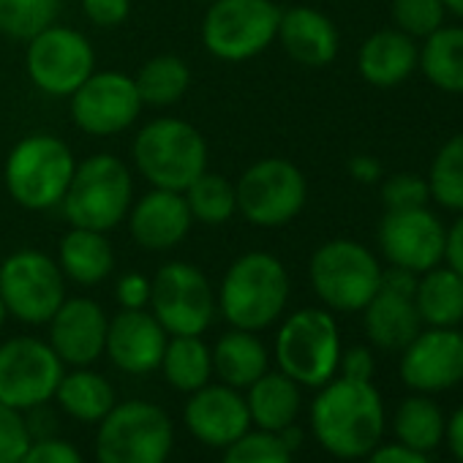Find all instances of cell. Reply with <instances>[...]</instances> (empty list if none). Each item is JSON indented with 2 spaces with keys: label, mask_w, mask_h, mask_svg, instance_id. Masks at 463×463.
<instances>
[{
  "label": "cell",
  "mask_w": 463,
  "mask_h": 463,
  "mask_svg": "<svg viewBox=\"0 0 463 463\" xmlns=\"http://www.w3.org/2000/svg\"><path fill=\"white\" fill-rule=\"evenodd\" d=\"M47 344L55 349L63 365H93L107 346L109 314L90 298H66L47 322Z\"/></svg>",
  "instance_id": "19"
},
{
  "label": "cell",
  "mask_w": 463,
  "mask_h": 463,
  "mask_svg": "<svg viewBox=\"0 0 463 463\" xmlns=\"http://www.w3.org/2000/svg\"><path fill=\"white\" fill-rule=\"evenodd\" d=\"M221 463H292V449L270 430H249L223 447Z\"/></svg>",
  "instance_id": "37"
},
{
  "label": "cell",
  "mask_w": 463,
  "mask_h": 463,
  "mask_svg": "<svg viewBox=\"0 0 463 463\" xmlns=\"http://www.w3.org/2000/svg\"><path fill=\"white\" fill-rule=\"evenodd\" d=\"M66 365L36 335H14L0 344V401L17 411H33L55 398Z\"/></svg>",
  "instance_id": "14"
},
{
  "label": "cell",
  "mask_w": 463,
  "mask_h": 463,
  "mask_svg": "<svg viewBox=\"0 0 463 463\" xmlns=\"http://www.w3.org/2000/svg\"><path fill=\"white\" fill-rule=\"evenodd\" d=\"M441 4H444L447 14H452V17L463 20V0H441Z\"/></svg>",
  "instance_id": "49"
},
{
  "label": "cell",
  "mask_w": 463,
  "mask_h": 463,
  "mask_svg": "<svg viewBox=\"0 0 463 463\" xmlns=\"http://www.w3.org/2000/svg\"><path fill=\"white\" fill-rule=\"evenodd\" d=\"M417 71L436 90L463 96V25H441L422 39Z\"/></svg>",
  "instance_id": "30"
},
{
  "label": "cell",
  "mask_w": 463,
  "mask_h": 463,
  "mask_svg": "<svg viewBox=\"0 0 463 463\" xmlns=\"http://www.w3.org/2000/svg\"><path fill=\"white\" fill-rule=\"evenodd\" d=\"M401 379L414 392H441L463 382V333L425 327L401 349Z\"/></svg>",
  "instance_id": "17"
},
{
  "label": "cell",
  "mask_w": 463,
  "mask_h": 463,
  "mask_svg": "<svg viewBox=\"0 0 463 463\" xmlns=\"http://www.w3.org/2000/svg\"><path fill=\"white\" fill-rule=\"evenodd\" d=\"M238 213L257 229H281L308 204V177L284 156H265L235 180Z\"/></svg>",
  "instance_id": "10"
},
{
  "label": "cell",
  "mask_w": 463,
  "mask_h": 463,
  "mask_svg": "<svg viewBox=\"0 0 463 463\" xmlns=\"http://www.w3.org/2000/svg\"><path fill=\"white\" fill-rule=\"evenodd\" d=\"M80 9L90 25L101 31H112L131 17L134 0H80Z\"/></svg>",
  "instance_id": "42"
},
{
  "label": "cell",
  "mask_w": 463,
  "mask_h": 463,
  "mask_svg": "<svg viewBox=\"0 0 463 463\" xmlns=\"http://www.w3.org/2000/svg\"><path fill=\"white\" fill-rule=\"evenodd\" d=\"M276 42L287 58L303 69H325L338 58V25L314 6H292L281 12Z\"/></svg>",
  "instance_id": "22"
},
{
  "label": "cell",
  "mask_w": 463,
  "mask_h": 463,
  "mask_svg": "<svg viewBox=\"0 0 463 463\" xmlns=\"http://www.w3.org/2000/svg\"><path fill=\"white\" fill-rule=\"evenodd\" d=\"M150 295H153V279L145 273H123L115 281V300L123 311H142L150 308Z\"/></svg>",
  "instance_id": "43"
},
{
  "label": "cell",
  "mask_w": 463,
  "mask_h": 463,
  "mask_svg": "<svg viewBox=\"0 0 463 463\" xmlns=\"http://www.w3.org/2000/svg\"><path fill=\"white\" fill-rule=\"evenodd\" d=\"M392 28L403 31L411 39H428L447 20L441 0H390Z\"/></svg>",
  "instance_id": "38"
},
{
  "label": "cell",
  "mask_w": 463,
  "mask_h": 463,
  "mask_svg": "<svg viewBox=\"0 0 463 463\" xmlns=\"http://www.w3.org/2000/svg\"><path fill=\"white\" fill-rule=\"evenodd\" d=\"M175 447L169 414L142 398L115 403L99 422L96 463H166Z\"/></svg>",
  "instance_id": "9"
},
{
  "label": "cell",
  "mask_w": 463,
  "mask_h": 463,
  "mask_svg": "<svg viewBox=\"0 0 463 463\" xmlns=\"http://www.w3.org/2000/svg\"><path fill=\"white\" fill-rule=\"evenodd\" d=\"M444 265L452 268L463 279V213H458V218L447 226Z\"/></svg>",
  "instance_id": "47"
},
{
  "label": "cell",
  "mask_w": 463,
  "mask_h": 463,
  "mask_svg": "<svg viewBox=\"0 0 463 463\" xmlns=\"http://www.w3.org/2000/svg\"><path fill=\"white\" fill-rule=\"evenodd\" d=\"M55 401L69 417L80 422H101L118 403L109 379L90 365L66 371L55 390Z\"/></svg>",
  "instance_id": "29"
},
{
  "label": "cell",
  "mask_w": 463,
  "mask_h": 463,
  "mask_svg": "<svg viewBox=\"0 0 463 463\" xmlns=\"http://www.w3.org/2000/svg\"><path fill=\"white\" fill-rule=\"evenodd\" d=\"M341 330L327 308H298L281 319L273 357L281 373L295 379L300 387L319 390L338 373L341 360Z\"/></svg>",
  "instance_id": "8"
},
{
  "label": "cell",
  "mask_w": 463,
  "mask_h": 463,
  "mask_svg": "<svg viewBox=\"0 0 463 463\" xmlns=\"http://www.w3.org/2000/svg\"><path fill=\"white\" fill-rule=\"evenodd\" d=\"M379 196L384 210H414L428 207V180L417 172H392L379 180Z\"/></svg>",
  "instance_id": "39"
},
{
  "label": "cell",
  "mask_w": 463,
  "mask_h": 463,
  "mask_svg": "<svg viewBox=\"0 0 463 463\" xmlns=\"http://www.w3.org/2000/svg\"><path fill=\"white\" fill-rule=\"evenodd\" d=\"M6 319H9V314H6V308H4V300H0V330H4Z\"/></svg>",
  "instance_id": "50"
},
{
  "label": "cell",
  "mask_w": 463,
  "mask_h": 463,
  "mask_svg": "<svg viewBox=\"0 0 463 463\" xmlns=\"http://www.w3.org/2000/svg\"><path fill=\"white\" fill-rule=\"evenodd\" d=\"M96 71L90 39L63 23H52L25 42V74L50 99H69Z\"/></svg>",
  "instance_id": "12"
},
{
  "label": "cell",
  "mask_w": 463,
  "mask_h": 463,
  "mask_svg": "<svg viewBox=\"0 0 463 463\" xmlns=\"http://www.w3.org/2000/svg\"><path fill=\"white\" fill-rule=\"evenodd\" d=\"M20 463H85L82 452L66 441V439H55V436H33L31 447L25 449V455L20 458Z\"/></svg>",
  "instance_id": "41"
},
{
  "label": "cell",
  "mask_w": 463,
  "mask_h": 463,
  "mask_svg": "<svg viewBox=\"0 0 463 463\" xmlns=\"http://www.w3.org/2000/svg\"><path fill=\"white\" fill-rule=\"evenodd\" d=\"M373 371H376L373 352L368 346H352V349L341 352L335 376H346V379H354V382H371Z\"/></svg>",
  "instance_id": "44"
},
{
  "label": "cell",
  "mask_w": 463,
  "mask_h": 463,
  "mask_svg": "<svg viewBox=\"0 0 463 463\" xmlns=\"http://www.w3.org/2000/svg\"><path fill=\"white\" fill-rule=\"evenodd\" d=\"M145 107L166 109L185 99L191 88V66L177 55H153L134 77Z\"/></svg>",
  "instance_id": "32"
},
{
  "label": "cell",
  "mask_w": 463,
  "mask_h": 463,
  "mask_svg": "<svg viewBox=\"0 0 463 463\" xmlns=\"http://www.w3.org/2000/svg\"><path fill=\"white\" fill-rule=\"evenodd\" d=\"M31 441L33 433L25 414L0 401V463H20Z\"/></svg>",
  "instance_id": "40"
},
{
  "label": "cell",
  "mask_w": 463,
  "mask_h": 463,
  "mask_svg": "<svg viewBox=\"0 0 463 463\" xmlns=\"http://www.w3.org/2000/svg\"><path fill=\"white\" fill-rule=\"evenodd\" d=\"M150 314L169 335H202L218 314L215 289L196 265L166 262L153 276Z\"/></svg>",
  "instance_id": "13"
},
{
  "label": "cell",
  "mask_w": 463,
  "mask_h": 463,
  "mask_svg": "<svg viewBox=\"0 0 463 463\" xmlns=\"http://www.w3.org/2000/svg\"><path fill=\"white\" fill-rule=\"evenodd\" d=\"M414 306L422 327H458L463 322V279L444 262L420 273Z\"/></svg>",
  "instance_id": "28"
},
{
  "label": "cell",
  "mask_w": 463,
  "mask_h": 463,
  "mask_svg": "<svg viewBox=\"0 0 463 463\" xmlns=\"http://www.w3.org/2000/svg\"><path fill=\"white\" fill-rule=\"evenodd\" d=\"M213 373L221 384H229L235 390L251 387L262 373L270 371V352L265 341L251 330L229 327L213 346Z\"/></svg>",
  "instance_id": "26"
},
{
  "label": "cell",
  "mask_w": 463,
  "mask_h": 463,
  "mask_svg": "<svg viewBox=\"0 0 463 463\" xmlns=\"http://www.w3.org/2000/svg\"><path fill=\"white\" fill-rule=\"evenodd\" d=\"M246 403L251 425H257L260 430L279 433L298 420L303 395L295 379L281 371H268L251 387H246Z\"/></svg>",
  "instance_id": "27"
},
{
  "label": "cell",
  "mask_w": 463,
  "mask_h": 463,
  "mask_svg": "<svg viewBox=\"0 0 463 463\" xmlns=\"http://www.w3.org/2000/svg\"><path fill=\"white\" fill-rule=\"evenodd\" d=\"M346 169H349L352 180H357V183H363V185H376V183L384 177L382 161H379L376 156H371V153H357V156H352L349 164H346Z\"/></svg>",
  "instance_id": "46"
},
{
  "label": "cell",
  "mask_w": 463,
  "mask_h": 463,
  "mask_svg": "<svg viewBox=\"0 0 463 463\" xmlns=\"http://www.w3.org/2000/svg\"><path fill=\"white\" fill-rule=\"evenodd\" d=\"M360 314L368 341L384 352H401L422 330L414 295H401L384 287H379L373 300Z\"/></svg>",
  "instance_id": "25"
},
{
  "label": "cell",
  "mask_w": 463,
  "mask_h": 463,
  "mask_svg": "<svg viewBox=\"0 0 463 463\" xmlns=\"http://www.w3.org/2000/svg\"><path fill=\"white\" fill-rule=\"evenodd\" d=\"M69 284L77 287H99L115 273V249L107 232L69 226V232L58 243L55 254Z\"/></svg>",
  "instance_id": "24"
},
{
  "label": "cell",
  "mask_w": 463,
  "mask_h": 463,
  "mask_svg": "<svg viewBox=\"0 0 463 463\" xmlns=\"http://www.w3.org/2000/svg\"><path fill=\"white\" fill-rule=\"evenodd\" d=\"M196 4H204L207 6V4H213V0H196Z\"/></svg>",
  "instance_id": "51"
},
{
  "label": "cell",
  "mask_w": 463,
  "mask_h": 463,
  "mask_svg": "<svg viewBox=\"0 0 463 463\" xmlns=\"http://www.w3.org/2000/svg\"><path fill=\"white\" fill-rule=\"evenodd\" d=\"M134 172L150 188L185 191L204 169H210V150L204 134L175 115L147 120L131 142Z\"/></svg>",
  "instance_id": "4"
},
{
  "label": "cell",
  "mask_w": 463,
  "mask_h": 463,
  "mask_svg": "<svg viewBox=\"0 0 463 463\" xmlns=\"http://www.w3.org/2000/svg\"><path fill=\"white\" fill-rule=\"evenodd\" d=\"M126 226H128L131 241L142 251L166 254L188 238L194 218H191L183 191L150 188L147 194L134 199L126 215Z\"/></svg>",
  "instance_id": "20"
},
{
  "label": "cell",
  "mask_w": 463,
  "mask_h": 463,
  "mask_svg": "<svg viewBox=\"0 0 463 463\" xmlns=\"http://www.w3.org/2000/svg\"><path fill=\"white\" fill-rule=\"evenodd\" d=\"M376 246L390 268L420 276L444 262L447 223L430 207L384 210L376 229Z\"/></svg>",
  "instance_id": "16"
},
{
  "label": "cell",
  "mask_w": 463,
  "mask_h": 463,
  "mask_svg": "<svg viewBox=\"0 0 463 463\" xmlns=\"http://www.w3.org/2000/svg\"><path fill=\"white\" fill-rule=\"evenodd\" d=\"M158 371L172 390L194 392L213 376L210 346L202 341V335H169Z\"/></svg>",
  "instance_id": "31"
},
{
  "label": "cell",
  "mask_w": 463,
  "mask_h": 463,
  "mask_svg": "<svg viewBox=\"0 0 463 463\" xmlns=\"http://www.w3.org/2000/svg\"><path fill=\"white\" fill-rule=\"evenodd\" d=\"M420 66V44L398 28L371 33L357 50V71L363 82L379 90L403 85Z\"/></svg>",
  "instance_id": "23"
},
{
  "label": "cell",
  "mask_w": 463,
  "mask_h": 463,
  "mask_svg": "<svg viewBox=\"0 0 463 463\" xmlns=\"http://www.w3.org/2000/svg\"><path fill=\"white\" fill-rule=\"evenodd\" d=\"M69 298V281L55 257L39 249H20L0 260V300L23 325H47Z\"/></svg>",
  "instance_id": "11"
},
{
  "label": "cell",
  "mask_w": 463,
  "mask_h": 463,
  "mask_svg": "<svg viewBox=\"0 0 463 463\" xmlns=\"http://www.w3.org/2000/svg\"><path fill=\"white\" fill-rule=\"evenodd\" d=\"M66 101L74 126L96 139L126 134L145 109L134 77L120 69H96Z\"/></svg>",
  "instance_id": "15"
},
{
  "label": "cell",
  "mask_w": 463,
  "mask_h": 463,
  "mask_svg": "<svg viewBox=\"0 0 463 463\" xmlns=\"http://www.w3.org/2000/svg\"><path fill=\"white\" fill-rule=\"evenodd\" d=\"M382 270L379 257L368 246L352 238H333L311 254L308 281L327 311L360 314L379 292Z\"/></svg>",
  "instance_id": "6"
},
{
  "label": "cell",
  "mask_w": 463,
  "mask_h": 463,
  "mask_svg": "<svg viewBox=\"0 0 463 463\" xmlns=\"http://www.w3.org/2000/svg\"><path fill=\"white\" fill-rule=\"evenodd\" d=\"M289 295L287 265L276 254L257 249L232 260L215 289V303L229 327L260 333L284 319Z\"/></svg>",
  "instance_id": "2"
},
{
  "label": "cell",
  "mask_w": 463,
  "mask_h": 463,
  "mask_svg": "<svg viewBox=\"0 0 463 463\" xmlns=\"http://www.w3.org/2000/svg\"><path fill=\"white\" fill-rule=\"evenodd\" d=\"M183 422L188 433L207 444V447H229L238 441L243 433L251 430V414L243 390H235L229 384H204L194 392H188Z\"/></svg>",
  "instance_id": "18"
},
{
  "label": "cell",
  "mask_w": 463,
  "mask_h": 463,
  "mask_svg": "<svg viewBox=\"0 0 463 463\" xmlns=\"http://www.w3.org/2000/svg\"><path fill=\"white\" fill-rule=\"evenodd\" d=\"M314 439L341 460L365 458L384 433V403L371 382L333 376L311 403Z\"/></svg>",
  "instance_id": "1"
},
{
  "label": "cell",
  "mask_w": 463,
  "mask_h": 463,
  "mask_svg": "<svg viewBox=\"0 0 463 463\" xmlns=\"http://www.w3.org/2000/svg\"><path fill=\"white\" fill-rule=\"evenodd\" d=\"M134 199L131 166L112 153H96L85 161H77L71 185L61 202V213L69 226L96 229L109 235L112 229L126 223Z\"/></svg>",
  "instance_id": "5"
},
{
  "label": "cell",
  "mask_w": 463,
  "mask_h": 463,
  "mask_svg": "<svg viewBox=\"0 0 463 463\" xmlns=\"http://www.w3.org/2000/svg\"><path fill=\"white\" fill-rule=\"evenodd\" d=\"M425 180L430 202L449 213H463V131L452 134L436 150Z\"/></svg>",
  "instance_id": "35"
},
{
  "label": "cell",
  "mask_w": 463,
  "mask_h": 463,
  "mask_svg": "<svg viewBox=\"0 0 463 463\" xmlns=\"http://www.w3.org/2000/svg\"><path fill=\"white\" fill-rule=\"evenodd\" d=\"M185 204L191 210L194 223L202 226H223L238 215V191L229 177L204 169L196 180H191L183 191Z\"/></svg>",
  "instance_id": "34"
},
{
  "label": "cell",
  "mask_w": 463,
  "mask_h": 463,
  "mask_svg": "<svg viewBox=\"0 0 463 463\" xmlns=\"http://www.w3.org/2000/svg\"><path fill=\"white\" fill-rule=\"evenodd\" d=\"M444 425H447V420H444L441 409L425 392L403 398L398 403L395 420H392V430L398 436V444L417 449V452H425V455L441 444Z\"/></svg>",
  "instance_id": "33"
},
{
  "label": "cell",
  "mask_w": 463,
  "mask_h": 463,
  "mask_svg": "<svg viewBox=\"0 0 463 463\" xmlns=\"http://www.w3.org/2000/svg\"><path fill=\"white\" fill-rule=\"evenodd\" d=\"M444 439L452 449V455L463 463V406H458L449 417V422L444 425Z\"/></svg>",
  "instance_id": "48"
},
{
  "label": "cell",
  "mask_w": 463,
  "mask_h": 463,
  "mask_svg": "<svg viewBox=\"0 0 463 463\" xmlns=\"http://www.w3.org/2000/svg\"><path fill=\"white\" fill-rule=\"evenodd\" d=\"M166 341H169V333L150 314V308H142V311L120 308L109 319L104 354L112 360L118 371L131 373V376H145V373L158 371Z\"/></svg>",
  "instance_id": "21"
},
{
  "label": "cell",
  "mask_w": 463,
  "mask_h": 463,
  "mask_svg": "<svg viewBox=\"0 0 463 463\" xmlns=\"http://www.w3.org/2000/svg\"><path fill=\"white\" fill-rule=\"evenodd\" d=\"M61 0H0V36L28 42L47 25L58 23Z\"/></svg>",
  "instance_id": "36"
},
{
  "label": "cell",
  "mask_w": 463,
  "mask_h": 463,
  "mask_svg": "<svg viewBox=\"0 0 463 463\" xmlns=\"http://www.w3.org/2000/svg\"><path fill=\"white\" fill-rule=\"evenodd\" d=\"M74 169L77 156L63 137L31 131L12 145L4 161V188L23 210L47 213L61 207Z\"/></svg>",
  "instance_id": "3"
},
{
  "label": "cell",
  "mask_w": 463,
  "mask_h": 463,
  "mask_svg": "<svg viewBox=\"0 0 463 463\" xmlns=\"http://www.w3.org/2000/svg\"><path fill=\"white\" fill-rule=\"evenodd\" d=\"M365 463H430L425 452L409 449L403 444H376L368 455Z\"/></svg>",
  "instance_id": "45"
},
{
  "label": "cell",
  "mask_w": 463,
  "mask_h": 463,
  "mask_svg": "<svg viewBox=\"0 0 463 463\" xmlns=\"http://www.w3.org/2000/svg\"><path fill=\"white\" fill-rule=\"evenodd\" d=\"M281 12L276 0H213L199 25L202 47L221 63L254 61L276 44Z\"/></svg>",
  "instance_id": "7"
}]
</instances>
